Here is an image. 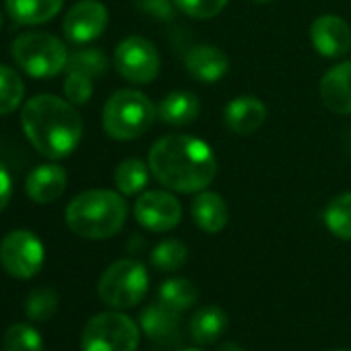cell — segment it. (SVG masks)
<instances>
[{
  "instance_id": "obj_16",
  "label": "cell",
  "mask_w": 351,
  "mask_h": 351,
  "mask_svg": "<svg viewBox=\"0 0 351 351\" xmlns=\"http://www.w3.org/2000/svg\"><path fill=\"white\" fill-rule=\"evenodd\" d=\"M223 120H226V126L232 132L246 136V134L256 132L265 124V120H267V108L254 95H240V97L232 99L226 106Z\"/></svg>"
},
{
  "instance_id": "obj_21",
  "label": "cell",
  "mask_w": 351,
  "mask_h": 351,
  "mask_svg": "<svg viewBox=\"0 0 351 351\" xmlns=\"http://www.w3.org/2000/svg\"><path fill=\"white\" fill-rule=\"evenodd\" d=\"M228 328V314L219 306H205L191 318V337L199 345H211Z\"/></svg>"
},
{
  "instance_id": "obj_6",
  "label": "cell",
  "mask_w": 351,
  "mask_h": 351,
  "mask_svg": "<svg viewBox=\"0 0 351 351\" xmlns=\"http://www.w3.org/2000/svg\"><path fill=\"white\" fill-rule=\"evenodd\" d=\"M149 287L147 269L132 258H122L112 263L97 283V293L101 302L116 310H126L136 306Z\"/></svg>"
},
{
  "instance_id": "obj_24",
  "label": "cell",
  "mask_w": 351,
  "mask_h": 351,
  "mask_svg": "<svg viewBox=\"0 0 351 351\" xmlns=\"http://www.w3.org/2000/svg\"><path fill=\"white\" fill-rule=\"evenodd\" d=\"M324 226L332 236L351 240V193H343L326 205Z\"/></svg>"
},
{
  "instance_id": "obj_29",
  "label": "cell",
  "mask_w": 351,
  "mask_h": 351,
  "mask_svg": "<svg viewBox=\"0 0 351 351\" xmlns=\"http://www.w3.org/2000/svg\"><path fill=\"white\" fill-rule=\"evenodd\" d=\"M56 306H58L56 291L52 287H38L25 300V314L32 320L42 322V320H48L56 312Z\"/></svg>"
},
{
  "instance_id": "obj_34",
  "label": "cell",
  "mask_w": 351,
  "mask_h": 351,
  "mask_svg": "<svg viewBox=\"0 0 351 351\" xmlns=\"http://www.w3.org/2000/svg\"><path fill=\"white\" fill-rule=\"evenodd\" d=\"M217 351H244V349L240 345H236V343H221L217 347Z\"/></svg>"
},
{
  "instance_id": "obj_28",
  "label": "cell",
  "mask_w": 351,
  "mask_h": 351,
  "mask_svg": "<svg viewBox=\"0 0 351 351\" xmlns=\"http://www.w3.org/2000/svg\"><path fill=\"white\" fill-rule=\"evenodd\" d=\"M5 351H44L42 335L34 326L17 322L5 332Z\"/></svg>"
},
{
  "instance_id": "obj_22",
  "label": "cell",
  "mask_w": 351,
  "mask_h": 351,
  "mask_svg": "<svg viewBox=\"0 0 351 351\" xmlns=\"http://www.w3.org/2000/svg\"><path fill=\"white\" fill-rule=\"evenodd\" d=\"M149 173H151L149 163H145V161H141L136 157H128L114 171L116 189L124 197L138 195L141 191H145V186L149 182Z\"/></svg>"
},
{
  "instance_id": "obj_2",
  "label": "cell",
  "mask_w": 351,
  "mask_h": 351,
  "mask_svg": "<svg viewBox=\"0 0 351 351\" xmlns=\"http://www.w3.org/2000/svg\"><path fill=\"white\" fill-rule=\"evenodd\" d=\"M21 126L34 149L48 159L69 157L83 138V120L75 104L52 93H40L25 101Z\"/></svg>"
},
{
  "instance_id": "obj_25",
  "label": "cell",
  "mask_w": 351,
  "mask_h": 351,
  "mask_svg": "<svg viewBox=\"0 0 351 351\" xmlns=\"http://www.w3.org/2000/svg\"><path fill=\"white\" fill-rule=\"evenodd\" d=\"M25 95V85L19 73L7 64H0V116L15 112Z\"/></svg>"
},
{
  "instance_id": "obj_23",
  "label": "cell",
  "mask_w": 351,
  "mask_h": 351,
  "mask_svg": "<svg viewBox=\"0 0 351 351\" xmlns=\"http://www.w3.org/2000/svg\"><path fill=\"white\" fill-rule=\"evenodd\" d=\"M199 300V289L193 281L176 277V279H167L161 283L159 287V302H163L165 306L184 312L189 308H193Z\"/></svg>"
},
{
  "instance_id": "obj_8",
  "label": "cell",
  "mask_w": 351,
  "mask_h": 351,
  "mask_svg": "<svg viewBox=\"0 0 351 351\" xmlns=\"http://www.w3.org/2000/svg\"><path fill=\"white\" fill-rule=\"evenodd\" d=\"M46 250L29 230H15L0 242V265L15 279H32L44 267Z\"/></svg>"
},
{
  "instance_id": "obj_4",
  "label": "cell",
  "mask_w": 351,
  "mask_h": 351,
  "mask_svg": "<svg viewBox=\"0 0 351 351\" xmlns=\"http://www.w3.org/2000/svg\"><path fill=\"white\" fill-rule=\"evenodd\" d=\"M153 101L136 89H120L110 95L104 106L101 122L108 136L116 141H132L143 136L155 122Z\"/></svg>"
},
{
  "instance_id": "obj_13",
  "label": "cell",
  "mask_w": 351,
  "mask_h": 351,
  "mask_svg": "<svg viewBox=\"0 0 351 351\" xmlns=\"http://www.w3.org/2000/svg\"><path fill=\"white\" fill-rule=\"evenodd\" d=\"M141 328L159 347H176L180 343V312L163 302L151 304L141 312Z\"/></svg>"
},
{
  "instance_id": "obj_27",
  "label": "cell",
  "mask_w": 351,
  "mask_h": 351,
  "mask_svg": "<svg viewBox=\"0 0 351 351\" xmlns=\"http://www.w3.org/2000/svg\"><path fill=\"white\" fill-rule=\"evenodd\" d=\"M108 56L101 50H79L69 56L66 71L71 73H83L87 77H101L108 71Z\"/></svg>"
},
{
  "instance_id": "obj_35",
  "label": "cell",
  "mask_w": 351,
  "mask_h": 351,
  "mask_svg": "<svg viewBox=\"0 0 351 351\" xmlns=\"http://www.w3.org/2000/svg\"><path fill=\"white\" fill-rule=\"evenodd\" d=\"M254 3H258V5H267V3H273V0H254Z\"/></svg>"
},
{
  "instance_id": "obj_15",
  "label": "cell",
  "mask_w": 351,
  "mask_h": 351,
  "mask_svg": "<svg viewBox=\"0 0 351 351\" xmlns=\"http://www.w3.org/2000/svg\"><path fill=\"white\" fill-rule=\"evenodd\" d=\"M186 71L191 73L193 79L201 83H215L223 79L230 71V58L221 48L201 44L195 46L186 52L184 56Z\"/></svg>"
},
{
  "instance_id": "obj_9",
  "label": "cell",
  "mask_w": 351,
  "mask_h": 351,
  "mask_svg": "<svg viewBox=\"0 0 351 351\" xmlns=\"http://www.w3.org/2000/svg\"><path fill=\"white\" fill-rule=\"evenodd\" d=\"M116 71L130 83L145 85L159 75V52L157 48L141 36H128L116 46L114 52Z\"/></svg>"
},
{
  "instance_id": "obj_10",
  "label": "cell",
  "mask_w": 351,
  "mask_h": 351,
  "mask_svg": "<svg viewBox=\"0 0 351 351\" xmlns=\"http://www.w3.org/2000/svg\"><path fill=\"white\" fill-rule=\"evenodd\" d=\"M134 217L149 232H167L180 223L182 205L167 191H147L134 203Z\"/></svg>"
},
{
  "instance_id": "obj_31",
  "label": "cell",
  "mask_w": 351,
  "mask_h": 351,
  "mask_svg": "<svg viewBox=\"0 0 351 351\" xmlns=\"http://www.w3.org/2000/svg\"><path fill=\"white\" fill-rule=\"evenodd\" d=\"M64 95L71 104L75 106H85L91 95H93V83L91 77L83 75V73H71L66 71V79H64Z\"/></svg>"
},
{
  "instance_id": "obj_11",
  "label": "cell",
  "mask_w": 351,
  "mask_h": 351,
  "mask_svg": "<svg viewBox=\"0 0 351 351\" xmlns=\"http://www.w3.org/2000/svg\"><path fill=\"white\" fill-rule=\"evenodd\" d=\"M108 27V9L99 0H79L64 15L62 32L73 44H87L97 40Z\"/></svg>"
},
{
  "instance_id": "obj_1",
  "label": "cell",
  "mask_w": 351,
  "mask_h": 351,
  "mask_svg": "<svg viewBox=\"0 0 351 351\" xmlns=\"http://www.w3.org/2000/svg\"><path fill=\"white\" fill-rule=\"evenodd\" d=\"M153 178L173 193H201L217 176V159L211 147L191 134H167L149 151Z\"/></svg>"
},
{
  "instance_id": "obj_20",
  "label": "cell",
  "mask_w": 351,
  "mask_h": 351,
  "mask_svg": "<svg viewBox=\"0 0 351 351\" xmlns=\"http://www.w3.org/2000/svg\"><path fill=\"white\" fill-rule=\"evenodd\" d=\"M201 112V101L191 91H171L165 95L157 108L159 118L171 126H184L197 120Z\"/></svg>"
},
{
  "instance_id": "obj_36",
  "label": "cell",
  "mask_w": 351,
  "mask_h": 351,
  "mask_svg": "<svg viewBox=\"0 0 351 351\" xmlns=\"http://www.w3.org/2000/svg\"><path fill=\"white\" fill-rule=\"evenodd\" d=\"M0 29H3V15H0Z\"/></svg>"
},
{
  "instance_id": "obj_30",
  "label": "cell",
  "mask_w": 351,
  "mask_h": 351,
  "mask_svg": "<svg viewBox=\"0 0 351 351\" xmlns=\"http://www.w3.org/2000/svg\"><path fill=\"white\" fill-rule=\"evenodd\" d=\"M173 5L176 9L193 19L207 21V19L217 17L226 9L228 0H173Z\"/></svg>"
},
{
  "instance_id": "obj_7",
  "label": "cell",
  "mask_w": 351,
  "mask_h": 351,
  "mask_svg": "<svg viewBox=\"0 0 351 351\" xmlns=\"http://www.w3.org/2000/svg\"><path fill=\"white\" fill-rule=\"evenodd\" d=\"M138 326L118 310L95 314L83 328V351H136Z\"/></svg>"
},
{
  "instance_id": "obj_17",
  "label": "cell",
  "mask_w": 351,
  "mask_h": 351,
  "mask_svg": "<svg viewBox=\"0 0 351 351\" xmlns=\"http://www.w3.org/2000/svg\"><path fill=\"white\" fill-rule=\"evenodd\" d=\"M320 97L335 114H351V60L332 66L320 81Z\"/></svg>"
},
{
  "instance_id": "obj_12",
  "label": "cell",
  "mask_w": 351,
  "mask_h": 351,
  "mask_svg": "<svg viewBox=\"0 0 351 351\" xmlns=\"http://www.w3.org/2000/svg\"><path fill=\"white\" fill-rule=\"evenodd\" d=\"M314 50L324 58H341L351 48V27L339 15H322L310 27Z\"/></svg>"
},
{
  "instance_id": "obj_37",
  "label": "cell",
  "mask_w": 351,
  "mask_h": 351,
  "mask_svg": "<svg viewBox=\"0 0 351 351\" xmlns=\"http://www.w3.org/2000/svg\"><path fill=\"white\" fill-rule=\"evenodd\" d=\"M335 351H351V349H335Z\"/></svg>"
},
{
  "instance_id": "obj_18",
  "label": "cell",
  "mask_w": 351,
  "mask_h": 351,
  "mask_svg": "<svg viewBox=\"0 0 351 351\" xmlns=\"http://www.w3.org/2000/svg\"><path fill=\"white\" fill-rule=\"evenodd\" d=\"M193 219L195 223L207 232V234H217L228 226L230 219V209L228 203L223 201L221 195L217 193H199L193 201Z\"/></svg>"
},
{
  "instance_id": "obj_26",
  "label": "cell",
  "mask_w": 351,
  "mask_h": 351,
  "mask_svg": "<svg viewBox=\"0 0 351 351\" xmlns=\"http://www.w3.org/2000/svg\"><path fill=\"white\" fill-rule=\"evenodd\" d=\"M189 250L180 240H163L151 252V263L159 271H178L184 267Z\"/></svg>"
},
{
  "instance_id": "obj_38",
  "label": "cell",
  "mask_w": 351,
  "mask_h": 351,
  "mask_svg": "<svg viewBox=\"0 0 351 351\" xmlns=\"http://www.w3.org/2000/svg\"><path fill=\"white\" fill-rule=\"evenodd\" d=\"M184 351H199V349H184Z\"/></svg>"
},
{
  "instance_id": "obj_3",
  "label": "cell",
  "mask_w": 351,
  "mask_h": 351,
  "mask_svg": "<svg viewBox=\"0 0 351 351\" xmlns=\"http://www.w3.org/2000/svg\"><path fill=\"white\" fill-rule=\"evenodd\" d=\"M66 226L87 240H108L116 236L128 215V205L114 191L93 189L77 195L66 207Z\"/></svg>"
},
{
  "instance_id": "obj_32",
  "label": "cell",
  "mask_w": 351,
  "mask_h": 351,
  "mask_svg": "<svg viewBox=\"0 0 351 351\" xmlns=\"http://www.w3.org/2000/svg\"><path fill=\"white\" fill-rule=\"evenodd\" d=\"M132 5L145 13V15H151L159 21H169L173 19V0H132Z\"/></svg>"
},
{
  "instance_id": "obj_33",
  "label": "cell",
  "mask_w": 351,
  "mask_h": 351,
  "mask_svg": "<svg viewBox=\"0 0 351 351\" xmlns=\"http://www.w3.org/2000/svg\"><path fill=\"white\" fill-rule=\"evenodd\" d=\"M13 197V180H11V173L7 171V167L0 163V213H3L9 205Z\"/></svg>"
},
{
  "instance_id": "obj_19",
  "label": "cell",
  "mask_w": 351,
  "mask_h": 351,
  "mask_svg": "<svg viewBox=\"0 0 351 351\" xmlns=\"http://www.w3.org/2000/svg\"><path fill=\"white\" fill-rule=\"evenodd\" d=\"M64 0H5L7 13L19 25H42L52 21Z\"/></svg>"
},
{
  "instance_id": "obj_5",
  "label": "cell",
  "mask_w": 351,
  "mask_h": 351,
  "mask_svg": "<svg viewBox=\"0 0 351 351\" xmlns=\"http://www.w3.org/2000/svg\"><path fill=\"white\" fill-rule=\"evenodd\" d=\"M11 54L19 69L34 79H52L66 71V46L52 34L27 32L13 42Z\"/></svg>"
},
{
  "instance_id": "obj_14",
  "label": "cell",
  "mask_w": 351,
  "mask_h": 351,
  "mask_svg": "<svg viewBox=\"0 0 351 351\" xmlns=\"http://www.w3.org/2000/svg\"><path fill=\"white\" fill-rule=\"evenodd\" d=\"M66 180H69V176L64 167L56 163H42L29 171L25 180V193L34 203L50 205L64 195Z\"/></svg>"
}]
</instances>
